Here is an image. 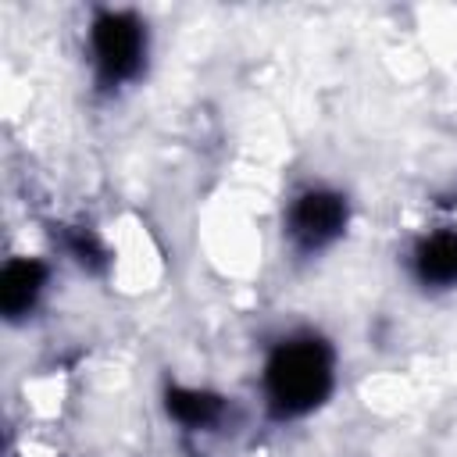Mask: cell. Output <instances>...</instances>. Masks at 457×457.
<instances>
[{
	"label": "cell",
	"mask_w": 457,
	"mask_h": 457,
	"mask_svg": "<svg viewBox=\"0 0 457 457\" xmlns=\"http://www.w3.org/2000/svg\"><path fill=\"white\" fill-rule=\"evenodd\" d=\"M332 382L328 350L318 339L286 343L268 364V396L278 414H303L325 400Z\"/></svg>",
	"instance_id": "cell-1"
},
{
	"label": "cell",
	"mask_w": 457,
	"mask_h": 457,
	"mask_svg": "<svg viewBox=\"0 0 457 457\" xmlns=\"http://www.w3.org/2000/svg\"><path fill=\"white\" fill-rule=\"evenodd\" d=\"M93 46L96 61L107 79H129L139 68L143 57V32L132 14H104L93 25Z\"/></svg>",
	"instance_id": "cell-2"
},
{
	"label": "cell",
	"mask_w": 457,
	"mask_h": 457,
	"mask_svg": "<svg viewBox=\"0 0 457 457\" xmlns=\"http://www.w3.org/2000/svg\"><path fill=\"white\" fill-rule=\"evenodd\" d=\"M343 218H346V207L336 193H307L293 207V236L303 246H321L343 228Z\"/></svg>",
	"instance_id": "cell-3"
},
{
	"label": "cell",
	"mask_w": 457,
	"mask_h": 457,
	"mask_svg": "<svg viewBox=\"0 0 457 457\" xmlns=\"http://www.w3.org/2000/svg\"><path fill=\"white\" fill-rule=\"evenodd\" d=\"M43 286V264L36 261H14L4 268V278H0V303L11 318H18L21 311L32 307L36 293Z\"/></svg>",
	"instance_id": "cell-4"
},
{
	"label": "cell",
	"mask_w": 457,
	"mask_h": 457,
	"mask_svg": "<svg viewBox=\"0 0 457 457\" xmlns=\"http://www.w3.org/2000/svg\"><path fill=\"white\" fill-rule=\"evenodd\" d=\"M418 275L432 286L457 282V236L439 232L418 246Z\"/></svg>",
	"instance_id": "cell-5"
},
{
	"label": "cell",
	"mask_w": 457,
	"mask_h": 457,
	"mask_svg": "<svg viewBox=\"0 0 457 457\" xmlns=\"http://www.w3.org/2000/svg\"><path fill=\"white\" fill-rule=\"evenodd\" d=\"M218 396L211 393H196V389H171L168 393V411L186 421V425H207L218 414Z\"/></svg>",
	"instance_id": "cell-6"
}]
</instances>
